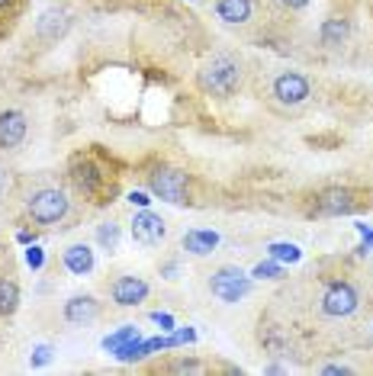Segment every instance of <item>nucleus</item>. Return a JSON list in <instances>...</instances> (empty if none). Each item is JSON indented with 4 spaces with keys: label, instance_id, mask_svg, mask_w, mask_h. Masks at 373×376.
I'll use <instances>...</instances> for the list:
<instances>
[{
    "label": "nucleus",
    "instance_id": "nucleus-34",
    "mask_svg": "<svg viewBox=\"0 0 373 376\" xmlns=\"http://www.w3.org/2000/svg\"><path fill=\"white\" fill-rule=\"evenodd\" d=\"M7 190H10V171L7 167H0V196L7 193Z\"/></svg>",
    "mask_w": 373,
    "mask_h": 376
},
{
    "label": "nucleus",
    "instance_id": "nucleus-31",
    "mask_svg": "<svg viewBox=\"0 0 373 376\" xmlns=\"http://www.w3.org/2000/svg\"><path fill=\"white\" fill-rule=\"evenodd\" d=\"M174 335L181 344H193V341H197V331L193 328H174Z\"/></svg>",
    "mask_w": 373,
    "mask_h": 376
},
{
    "label": "nucleus",
    "instance_id": "nucleus-3",
    "mask_svg": "<svg viewBox=\"0 0 373 376\" xmlns=\"http://www.w3.org/2000/svg\"><path fill=\"white\" fill-rule=\"evenodd\" d=\"M148 193L164 200L171 206H193V181L190 174L171 164H155L152 171L145 174Z\"/></svg>",
    "mask_w": 373,
    "mask_h": 376
},
{
    "label": "nucleus",
    "instance_id": "nucleus-5",
    "mask_svg": "<svg viewBox=\"0 0 373 376\" xmlns=\"http://www.w3.org/2000/svg\"><path fill=\"white\" fill-rule=\"evenodd\" d=\"M71 212V200L61 187H39L26 196V219L36 226H58Z\"/></svg>",
    "mask_w": 373,
    "mask_h": 376
},
{
    "label": "nucleus",
    "instance_id": "nucleus-10",
    "mask_svg": "<svg viewBox=\"0 0 373 376\" xmlns=\"http://www.w3.org/2000/svg\"><path fill=\"white\" fill-rule=\"evenodd\" d=\"M164 235H168V226H164L161 216H155V212H148V209L132 216V238H136L138 245L152 248V245H161V241H164Z\"/></svg>",
    "mask_w": 373,
    "mask_h": 376
},
{
    "label": "nucleus",
    "instance_id": "nucleus-33",
    "mask_svg": "<svg viewBox=\"0 0 373 376\" xmlns=\"http://www.w3.org/2000/svg\"><path fill=\"white\" fill-rule=\"evenodd\" d=\"M16 241H20V245H32V241H36V232H30V228H20V232H16Z\"/></svg>",
    "mask_w": 373,
    "mask_h": 376
},
{
    "label": "nucleus",
    "instance_id": "nucleus-26",
    "mask_svg": "<svg viewBox=\"0 0 373 376\" xmlns=\"http://www.w3.org/2000/svg\"><path fill=\"white\" fill-rule=\"evenodd\" d=\"M26 264H30V271H42L46 267V251L39 248V245H30L26 248Z\"/></svg>",
    "mask_w": 373,
    "mask_h": 376
},
{
    "label": "nucleus",
    "instance_id": "nucleus-4",
    "mask_svg": "<svg viewBox=\"0 0 373 376\" xmlns=\"http://www.w3.org/2000/svg\"><path fill=\"white\" fill-rule=\"evenodd\" d=\"M367 203H370L367 193L358 187H322L309 200V216H319V219L351 216V212L364 209Z\"/></svg>",
    "mask_w": 373,
    "mask_h": 376
},
{
    "label": "nucleus",
    "instance_id": "nucleus-25",
    "mask_svg": "<svg viewBox=\"0 0 373 376\" xmlns=\"http://www.w3.org/2000/svg\"><path fill=\"white\" fill-rule=\"evenodd\" d=\"M161 370H168V373H206V363L190 361V357H183V361L164 363V367H161Z\"/></svg>",
    "mask_w": 373,
    "mask_h": 376
},
{
    "label": "nucleus",
    "instance_id": "nucleus-22",
    "mask_svg": "<svg viewBox=\"0 0 373 376\" xmlns=\"http://www.w3.org/2000/svg\"><path fill=\"white\" fill-rule=\"evenodd\" d=\"M267 257H274L280 264H299L303 261V251L293 241H274V245H267Z\"/></svg>",
    "mask_w": 373,
    "mask_h": 376
},
{
    "label": "nucleus",
    "instance_id": "nucleus-12",
    "mask_svg": "<svg viewBox=\"0 0 373 376\" xmlns=\"http://www.w3.org/2000/svg\"><path fill=\"white\" fill-rule=\"evenodd\" d=\"M100 302L93 299V296H71L68 302H65V309H61V316H65V322L71 325H91L100 318Z\"/></svg>",
    "mask_w": 373,
    "mask_h": 376
},
{
    "label": "nucleus",
    "instance_id": "nucleus-9",
    "mask_svg": "<svg viewBox=\"0 0 373 376\" xmlns=\"http://www.w3.org/2000/svg\"><path fill=\"white\" fill-rule=\"evenodd\" d=\"M148 293H152V286L145 283L142 277H132V273H122V277H116L113 283H110V299L122 309L142 306V302L148 299Z\"/></svg>",
    "mask_w": 373,
    "mask_h": 376
},
{
    "label": "nucleus",
    "instance_id": "nucleus-1",
    "mask_svg": "<svg viewBox=\"0 0 373 376\" xmlns=\"http://www.w3.org/2000/svg\"><path fill=\"white\" fill-rule=\"evenodd\" d=\"M68 181L77 196L93 206H110L119 193V174L107 167L97 151H74L68 158Z\"/></svg>",
    "mask_w": 373,
    "mask_h": 376
},
{
    "label": "nucleus",
    "instance_id": "nucleus-13",
    "mask_svg": "<svg viewBox=\"0 0 373 376\" xmlns=\"http://www.w3.org/2000/svg\"><path fill=\"white\" fill-rule=\"evenodd\" d=\"M68 30H71V16L65 13V10H58V7L46 10V13L36 20V36L42 39V42H58Z\"/></svg>",
    "mask_w": 373,
    "mask_h": 376
},
{
    "label": "nucleus",
    "instance_id": "nucleus-23",
    "mask_svg": "<svg viewBox=\"0 0 373 376\" xmlns=\"http://www.w3.org/2000/svg\"><path fill=\"white\" fill-rule=\"evenodd\" d=\"M132 338H138V328H136V325H122L119 331H113V335H107V338L100 341V344H103V351H113V347L126 344V341H132Z\"/></svg>",
    "mask_w": 373,
    "mask_h": 376
},
{
    "label": "nucleus",
    "instance_id": "nucleus-29",
    "mask_svg": "<svg viewBox=\"0 0 373 376\" xmlns=\"http://www.w3.org/2000/svg\"><path fill=\"white\" fill-rule=\"evenodd\" d=\"M152 322L161 325V331H174V316H168V312H152Z\"/></svg>",
    "mask_w": 373,
    "mask_h": 376
},
{
    "label": "nucleus",
    "instance_id": "nucleus-16",
    "mask_svg": "<svg viewBox=\"0 0 373 376\" xmlns=\"http://www.w3.org/2000/svg\"><path fill=\"white\" fill-rule=\"evenodd\" d=\"M93 251L87 248V245H71L68 251H65V267H68L74 277H87V273H93Z\"/></svg>",
    "mask_w": 373,
    "mask_h": 376
},
{
    "label": "nucleus",
    "instance_id": "nucleus-11",
    "mask_svg": "<svg viewBox=\"0 0 373 376\" xmlns=\"http://www.w3.org/2000/svg\"><path fill=\"white\" fill-rule=\"evenodd\" d=\"M26 132H30V122L20 110H4L0 113V151H13L23 145Z\"/></svg>",
    "mask_w": 373,
    "mask_h": 376
},
{
    "label": "nucleus",
    "instance_id": "nucleus-32",
    "mask_svg": "<svg viewBox=\"0 0 373 376\" xmlns=\"http://www.w3.org/2000/svg\"><path fill=\"white\" fill-rule=\"evenodd\" d=\"M322 373H325V376H338V373H354V370L344 367V363H328V367H322Z\"/></svg>",
    "mask_w": 373,
    "mask_h": 376
},
{
    "label": "nucleus",
    "instance_id": "nucleus-18",
    "mask_svg": "<svg viewBox=\"0 0 373 376\" xmlns=\"http://www.w3.org/2000/svg\"><path fill=\"white\" fill-rule=\"evenodd\" d=\"M20 309V286L16 280L0 277V318H10Z\"/></svg>",
    "mask_w": 373,
    "mask_h": 376
},
{
    "label": "nucleus",
    "instance_id": "nucleus-35",
    "mask_svg": "<svg viewBox=\"0 0 373 376\" xmlns=\"http://www.w3.org/2000/svg\"><path fill=\"white\" fill-rule=\"evenodd\" d=\"M161 273H164L168 280H177V261H168L164 267H161Z\"/></svg>",
    "mask_w": 373,
    "mask_h": 376
},
{
    "label": "nucleus",
    "instance_id": "nucleus-21",
    "mask_svg": "<svg viewBox=\"0 0 373 376\" xmlns=\"http://www.w3.org/2000/svg\"><path fill=\"white\" fill-rule=\"evenodd\" d=\"M110 354H113L119 363H132V361H142V357H148L152 351H148V344H145L142 335H138V338H132V341H126V344L113 347Z\"/></svg>",
    "mask_w": 373,
    "mask_h": 376
},
{
    "label": "nucleus",
    "instance_id": "nucleus-6",
    "mask_svg": "<svg viewBox=\"0 0 373 376\" xmlns=\"http://www.w3.org/2000/svg\"><path fill=\"white\" fill-rule=\"evenodd\" d=\"M358 306H360V293L348 280H332L325 286V293H322V316L328 318H348L358 312Z\"/></svg>",
    "mask_w": 373,
    "mask_h": 376
},
{
    "label": "nucleus",
    "instance_id": "nucleus-30",
    "mask_svg": "<svg viewBox=\"0 0 373 376\" xmlns=\"http://www.w3.org/2000/svg\"><path fill=\"white\" fill-rule=\"evenodd\" d=\"M129 203H132V206H142V209H148V206H152V196L145 193V190H132V193H129Z\"/></svg>",
    "mask_w": 373,
    "mask_h": 376
},
{
    "label": "nucleus",
    "instance_id": "nucleus-8",
    "mask_svg": "<svg viewBox=\"0 0 373 376\" xmlns=\"http://www.w3.org/2000/svg\"><path fill=\"white\" fill-rule=\"evenodd\" d=\"M270 93H274V100H277V103H283V106H299V103H306V100H309L313 84L306 81L303 74H296V71H283V74L274 77Z\"/></svg>",
    "mask_w": 373,
    "mask_h": 376
},
{
    "label": "nucleus",
    "instance_id": "nucleus-17",
    "mask_svg": "<svg viewBox=\"0 0 373 376\" xmlns=\"http://www.w3.org/2000/svg\"><path fill=\"white\" fill-rule=\"evenodd\" d=\"M93 238H97V245L107 251V254H116V251H119V238H122V226L116 219H103L97 226V232H93Z\"/></svg>",
    "mask_w": 373,
    "mask_h": 376
},
{
    "label": "nucleus",
    "instance_id": "nucleus-7",
    "mask_svg": "<svg viewBox=\"0 0 373 376\" xmlns=\"http://www.w3.org/2000/svg\"><path fill=\"white\" fill-rule=\"evenodd\" d=\"M251 286H254V277H248L242 267H219V271L209 277V290H213V296H219L222 302L244 299V296L251 293Z\"/></svg>",
    "mask_w": 373,
    "mask_h": 376
},
{
    "label": "nucleus",
    "instance_id": "nucleus-24",
    "mask_svg": "<svg viewBox=\"0 0 373 376\" xmlns=\"http://www.w3.org/2000/svg\"><path fill=\"white\" fill-rule=\"evenodd\" d=\"M251 277H254V280H280V277H283V267H280V261H274V257H267V261L254 264Z\"/></svg>",
    "mask_w": 373,
    "mask_h": 376
},
{
    "label": "nucleus",
    "instance_id": "nucleus-28",
    "mask_svg": "<svg viewBox=\"0 0 373 376\" xmlns=\"http://www.w3.org/2000/svg\"><path fill=\"white\" fill-rule=\"evenodd\" d=\"M354 228L364 235V241H360V248H358V254H370V251H373V228H370V226H360V222H358Z\"/></svg>",
    "mask_w": 373,
    "mask_h": 376
},
{
    "label": "nucleus",
    "instance_id": "nucleus-19",
    "mask_svg": "<svg viewBox=\"0 0 373 376\" xmlns=\"http://www.w3.org/2000/svg\"><path fill=\"white\" fill-rule=\"evenodd\" d=\"M23 10H26V0H0V39L13 32Z\"/></svg>",
    "mask_w": 373,
    "mask_h": 376
},
{
    "label": "nucleus",
    "instance_id": "nucleus-15",
    "mask_svg": "<svg viewBox=\"0 0 373 376\" xmlns=\"http://www.w3.org/2000/svg\"><path fill=\"white\" fill-rule=\"evenodd\" d=\"M216 248H219V232H213V228H190L183 235V251L193 257L213 254Z\"/></svg>",
    "mask_w": 373,
    "mask_h": 376
},
{
    "label": "nucleus",
    "instance_id": "nucleus-37",
    "mask_svg": "<svg viewBox=\"0 0 373 376\" xmlns=\"http://www.w3.org/2000/svg\"><path fill=\"white\" fill-rule=\"evenodd\" d=\"M267 373H289V367H283V363H274V367H267Z\"/></svg>",
    "mask_w": 373,
    "mask_h": 376
},
{
    "label": "nucleus",
    "instance_id": "nucleus-36",
    "mask_svg": "<svg viewBox=\"0 0 373 376\" xmlns=\"http://www.w3.org/2000/svg\"><path fill=\"white\" fill-rule=\"evenodd\" d=\"M283 7H289V10H306L309 7V0H280Z\"/></svg>",
    "mask_w": 373,
    "mask_h": 376
},
{
    "label": "nucleus",
    "instance_id": "nucleus-20",
    "mask_svg": "<svg viewBox=\"0 0 373 376\" xmlns=\"http://www.w3.org/2000/svg\"><path fill=\"white\" fill-rule=\"evenodd\" d=\"M319 39H322V46L338 48L348 39V20H325L319 30Z\"/></svg>",
    "mask_w": 373,
    "mask_h": 376
},
{
    "label": "nucleus",
    "instance_id": "nucleus-27",
    "mask_svg": "<svg viewBox=\"0 0 373 376\" xmlns=\"http://www.w3.org/2000/svg\"><path fill=\"white\" fill-rule=\"evenodd\" d=\"M52 361V347L48 344H39L36 351H32V357H30V363H32V370H39V367H46V363Z\"/></svg>",
    "mask_w": 373,
    "mask_h": 376
},
{
    "label": "nucleus",
    "instance_id": "nucleus-2",
    "mask_svg": "<svg viewBox=\"0 0 373 376\" xmlns=\"http://www.w3.org/2000/svg\"><path fill=\"white\" fill-rule=\"evenodd\" d=\"M197 87L206 97H216V100L235 97V91L242 87V65L232 55H213V58H206L199 65Z\"/></svg>",
    "mask_w": 373,
    "mask_h": 376
},
{
    "label": "nucleus",
    "instance_id": "nucleus-14",
    "mask_svg": "<svg viewBox=\"0 0 373 376\" xmlns=\"http://www.w3.org/2000/svg\"><path fill=\"white\" fill-rule=\"evenodd\" d=\"M213 10H216V16H219L225 26H242V23L251 20L254 4L251 0H216Z\"/></svg>",
    "mask_w": 373,
    "mask_h": 376
}]
</instances>
